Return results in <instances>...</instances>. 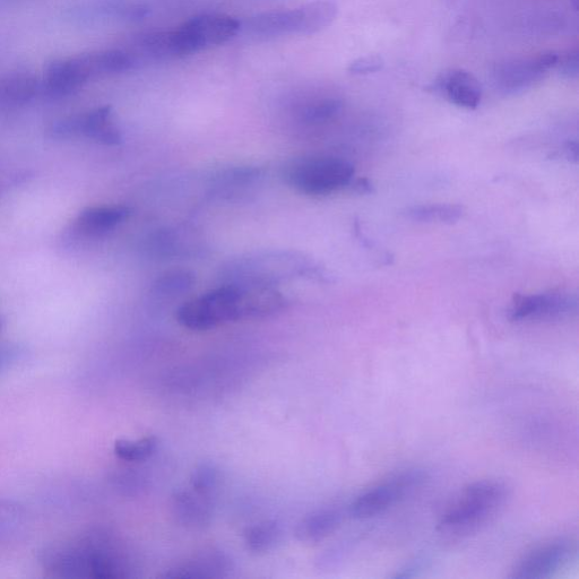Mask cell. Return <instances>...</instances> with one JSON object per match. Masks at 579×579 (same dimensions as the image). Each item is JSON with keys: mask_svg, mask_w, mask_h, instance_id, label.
Listing matches in <instances>:
<instances>
[{"mask_svg": "<svg viewBox=\"0 0 579 579\" xmlns=\"http://www.w3.org/2000/svg\"><path fill=\"white\" fill-rule=\"evenodd\" d=\"M509 491L511 489L507 483L501 480L472 483L442 516L438 530L447 535H465L477 531L505 506Z\"/></svg>", "mask_w": 579, "mask_h": 579, "instance_id": "obj_1", "label": "cell"}, {"mask_svg": "<svg viewBox=\"0 0 579 579\" xmlns=\"http://www.w3.org/2000/svg\"><path fill=\"white\" fill-rule=\"evenodd\" d=\"M339 8L326 0L310 3L293 10L257 14L246 22L250 33L259 37H283L290 34L311 36L331 27Z\"/></svg>", "mask_w": 579, "mask_h": 579, "instance_id": "obj_2", "label": "cell"}, {"mask_svg": "<svg viewBox=\"0 0 579 579\" xmlns=\"http://www.w3.org/2000/svg\"><path fill=\"white\" fill-rule=\"evenodd\" d=\"M354 167L344 159L313 157L293 161L284 169L283 179L293 189L307 195H328L353 180Z\"/></svg>", "mask_w": 579, "mask_h": 579, "instance_id": "obj_3", "label": "cell"}, {"mask_svg": "<svg viewBox=\"0 0 579 579\" xmlns=\"http://www.w3.org/2000/svg\"><path fill=\"white\" fill-rule=\"evenodd\" d=\"M176 319L187 330L197 332L241 321L238 285H222L221 288L185 302L178 308Z\"/></svg>", "mask_w": 579, "mask_h": 579, "instance_id": "obj_4", "label": "cell"}, {"mask_svg": "<svg viewBox=\"0 0 579 579\" xmlns=\"http://www.w3.org/2000/svg\"><path fill=\"white\" fill-rule=\"evenodd\" d=\"M241 23L227 14H202L185 22L179 29L170 31L174 58H183L202 50L224 45L235 38Z\"/></svg>", "mask_w": 579, "mask_h": 579, "instance_id": "obj_5", "label": "cell"}, {"mask_svg": "<svg viewBox=\"0 0 579 579\" xmlns=\"http://www.w3.org/2000/svg\"><path fill=\"white\" fill-rule=\"evenodd\" d=\"M426 480L427 473L419 469L397 473L392 478L362 492L352 501L348 513L357 520L375 517L413 494Z\"/></svg>", "mask_w": 579, "mask_h": 579, "instance_id": "obj_6", "label": "cell"}, {"mask_svg": "<svg viewBox=\"0 0 579 579\" xmlns=\"http://www.w3.org/2000/svg\"><path fill=\"white\" fill-rule=\"evenodd\" d=\"M50 138L58 141L85 137L103 145H118L123 136L111 107H101L85 114L57 120L48 129Z\"/></svg>", "mask_w": 579, "mask_h": 579, "instance_id": "obj_7", "label": "cell"}, {"mask_svg": "<svg viewBox=\"0 0 579 579\" xmlns=\"http://www.w3.org/2000/svg\"><path fill=\"white\" fill-rule=\"evenodd\" d=\"M558 56L551 51L535 57L511 59L498 64L492 72L496 89L505 95L530 90L556 67Z\"/></svg>", "mask_w": 579, "mask_h": 579, "instance_id": "obj_8", "label": "cell"}, {"mask_svg": "<svg viewBox=\"0 0 579 579\" xmlns=\"http://www.w3.org/2000/svg\"><path fill=\"white\" fill-rule=\"evenodd\" d=\"M578 300L569 292L517 297L509 311L513 322L559 321L577 313Z\"/></svg>", "mask_w": 579, "mask_h": 579, "instance_id": "obj_9", "label": "cell"}, {"mask_svg": "<svg viewBox=\"0 0 579 579\" xmlns=\"http://www.w3.org/2000/svg\"><path fill=\"white\" fill-rule=\"evenodd\" d=\"M576 555V546L570 540L552 541L527 553L513 568L511 578L543 579L555 575Z\"/></svg>", "mask_w": 579, "mask_h": 579, "instance_id": "obj_10", "label": "cell"}, {"mask_svg": "<svg viewBox=\"0 0 579 579\" xmlns=\"http://www.w3.org/2000/svg\"><path fill=\"white\" fill-rule=\"evenodd\" d=\"M92 80L83 55L58 59L50 63L43 76V92L48 98L59 100L69 97Z\"/></svg>", "mask_w": 579, "mask_h": 579, "instance_id": "obj_11", "label": "cell"}, {"mask_svg": "<svg viewBox=\"0 0 579 579\" xmlns=\"http://www.w3.org/2000/svg\"><path fill=\"white\" fill-rule=\"evenodd\" d=\"M235 569L232 557L221 549L211 548L195 553L167 570L166 579H220L228 577Z\"/></svg>", "mask_w": 579, "mask_h": 579, "instance_id": "obj_12", "label": "cell"}, {"mask_svg": "<svg viewBox=\"0 0 579 579\" xmlns=\"http://www.w3.org/2000/svg\"><path fill=\"white\" fill-rule=\"evenodd\" d=\"M41 563L55 577L91 578L90 544H64L47 548L42 552Z\"/></svg>", "mask_w": 579, "mask_h": 579, "instance_id": "obj_13", "label": "cell"}, {"mask_svg": "<svg viewBox=\"0 0 579 579\" xmlns=\"http://www.w3.org/2000/svg\"><path fill=\"white\" fill-rule=\"evenodd\" d=\"M172 515L189 530H203L213 520L212 497L198 494L192 488L178 490L171 499Z\"/></svg>", "mask_w": 579, "mask_h": 579, "instance_id": "obj_14", "label": "cell"}, {"mask_svg": "<svg viewBox=\"0 0 579 579\" xmlns=\"http://www.w3.org/2000/svg\"><path fill=\"white\" fill-rule=\"evenodd\" d=\"M437 90L455 106L477 109L482 100V88L475 76L464 69H451L440 76Z\"/></svg>", "mask_w": 579, "mask_h": 579, "instance_id": "obj_15", "label": "cell"}, {"mask_svg": "<svg viewBox=\"0 0 579 579\" xmlns=\"http://www.w3.org/2000/svg\"><path fill=\"white\" fill-rule=\"evenodd\" d=\"M129 213L125 206L88 207L77 216L73 228L85 237H102L122 224Z\"/></svg>", "mask_w": 579, "mask_h": 579, "instance_id": "obj_16", "label": "cell"}, {"mask_svg": "<svg viewBox=\"0 0 579 579\" xmlns=\"http://www.w3.org/2000/svg\"><path fill=\"white\" fill-rule=\"evenodd\" d=\"M339 508L328 507L310 513L298 523L296 537L300 542L318 543L330 537L343 522Z\"/></svg>", "mask_w": 579, "mask_h": 579, "instance_id": "obj_17", "label": "cell"}, {"mask_svg": "<svg viewBox=\"0 0 579 579\" xmlns=\"http://www.w3.org/2000/svg\"><path fill=\"white\" fill-rule=\"evenodd\" d=\"M39 85L27 72L8 74L0 79V107H20L36 98Z\"/></svg>", "mask_w": 579, "mask_h": 579, "instance_id": "obj_18", "label": "cell"}, {"mask_svg": "<svg viewBox=\"0 0 579 579\" xmlns=\"http://www.w3.org/2000/svg\"><path fill=\"white\" fill-rule=\"evenodd\" d=\"M404 214L414 222L454 224L463 218L464 209L456 204H429L412 206Z\"/></svg>", "mask_w": 579, "mask_h": 579, "instance_id": "obj_19", "label": "cell"}, {"mask_svg": "<svg viewBox=\"0 0 579 579\" xmlns=\"http://www.w3.org/2000/svg\"><path fill=\"white\" fill-rule=\"evenodd\" d=\"M282 525L276 521H264L250 526L245 533V543L254 553L270 552L282 541Z\"/></svg>", "mask_w": 579, "mask_h": 579, "instance_id": "obj_20", "label": "cell"}, {"mask_svg": "<svg viewBox=\"0 0 579 579\" xmlns=\"http://www.w3.org/2000/svg\"><path fill=\"white\" fill-rule=\"evenodd\" d=\"M158 445V439L153 436L137 440L120 439L115 443L114 451L120 460L137 463L149 460L157 452Z\"/></svg>", "mask_w": 579, "mask_h": 579, "instance_id": "obj_21", "label": "cell"}, {"mask_svg": "<svg viewBox=\"0 0 579 579\" xmlns=\"http://www.w3.org/2000/svg\"><path fill=\"white\" fill-rule=\"evenodd\" d=\"M195 275L186 270H174L160 275L153 284L155 295L176 297L193 288Z\"/></svg>", "mask_w": 579, "mask_h": 579, "instance_id": "obj_22", "label": "cell"}, {"mask_svg": "<svg viewBox=\"0 0 579 579\" xmlns=\"http://www.w3.org/2000/svg\"><path fill=\"white\" fill-rule=\"evenodd\" d=\"M343 102L340 99L327 98L310 102L300 112L302 122L309 125H319L330 122L340 114Z\"/></svg>", "mask_w": 579, "mask_h": 579, "instance_id": "obj_23", "label": "cell"}, {"mask_svg": "<svg viewBox=\"0 0 579 579\" xmlns=\"http://www.w3.org/2000/svg\"><path fill=\"white\" fill-rule=\"evenodd\" d=\"M220 470L213 463L205 462L197 465L190 475V487L198 494L213 497L220 485Z\"/></svg>", "mask_w": 579, "mask_h": 579, "instance_id": "obj_24", "label": "cell"}, {"mask_svg": "<svg viewBox=\"0 0 579 579\" xmlns=\"http://www.w3.org/2000/svg\"><path fill=\"white\" fill-rule=\"evenodd\" d=\"M383 66L384 60L382 57L376 55L366 56L354 60L349 66V72L354 75H367L380 71Z\"/></svg>", "mask_w": 579, "mask_h": 579, "instance_id": "obj_25", "label": "cell"}, {"mask_svg": "<svg viewBox=\"0 0 579 579\" xmlns=\"http://www.w3.org/2000/svg\"><path fill=\"white\" fill-rule=\"evenodd\" d=\"M558 72L567 79H577L579 74L578 51H570L566 55H559L556 67Z\"/></svg>", "mask_w": 579, "mask_h": 579, "instance_id": "obj_26", "label": "cell"}, {"mask_svg": "<svg viewBox=\"0 0 579 579\" xmlns=\"http://www.w3.org/2000/svg\"><path fill=\"white\" fill-rule=\"evenodd\" d=\"M350 185L360 194L373 193V185H371L367 179H359Z\"/></svg>", "mask_w": 579, "mask_h": 579, "instance_id": "obj_27", "label": "cell"}, {"mask_svg": "<svg viewBox=\"0 0 579 579\" xmlns=\"http://www.w3.org/2000/svg\"><path fill=\"white\" fill-rule=\"evenodd\" d=\"M3 326H4V321H3L2 316H0V331H2Z\"/></svg>", "mask_w": 579, "mask_h": 579, "instance_id": "obj_28", "label": "cell"}]
</instances>
